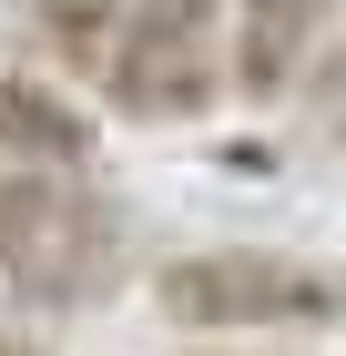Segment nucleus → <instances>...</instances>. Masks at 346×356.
<instances>
[{
    "mask_svg": "<svg viewBox=\"0 0 346 356\" xmlns=\"http://www.w3.org/2000/svg\"><path fill=\"white\" fill-rule=\"evenodd\" d=\"M92 82L123 122H204L224 102V41H214V21L133 0V21H123V41H112V61Z\"/></svg>",
    "mask_w": 346,
    "mask_h": 356,
    "instance_id": "obj_3",
    "label": "nucleus"
},
{
    "mask_svg": "<svg viewBox=\"0 0 346 356\" xmlns=\"http://www.w3.org/2000/svg\"><path fill=\"white\" fill-rule=\"evenodd\" d=\"M194 356H244V346H194Z\"/></svg>",
    "mask_w": 346,
    "mask_h": 356,
    "instance_id": "obj_8",
    "label": "nucleus"
},
{
    "mask_svg": "<svg viewBox=\"0 0 346 356\" xmlns=\"http://www.w3.org/2000/svg\"><path fill=\"white\" fill-rule=\"evenodd\" d=\"M0 356H52V346H31V336H0Z\"/></svg>",
    "mask_w": 346,
    "mask_h": 356,
    "instance_id": "obj_7",
    "label": "nucleus"
},
{
    "mask_svg": "<svg viewBox=\"0 0 346 356\" xmlns=\"http://www.w3.org/2000/svg\"><path fill=\"white\" fill-rule=\"evenodd\" d=\"M133 265V224L92 163H0V285L21 305H102Z\"/></svg>",
    "mask_w": 346,
    "mask_h": 356,
    "instance_id": "obj_1",
    "label": "nucleus"
},
{
    "mask_svg": "<svg viewBox=\"0 0 346 356\" xmlns=\"http://www.w3.org/2000/svg\"><path fill=\"white\" fill-rule=\"evenodd\" d=\"M153 305L184 336H326L346 326V265L285 245H194L153 265Z\"/></svg>",
    "mask_w": 346,
    "mask_h": 356,
    "instance_id": "obj_2",
    "label": "nucleus"
},
{
    "mask_svg": "<svg viewBox=\"0 0 346 356\" xmlns=\"http://www.w3.org/2000/svg\"><path fill=\"white\" fill-rule=\"evenodd\" d=\"M0 163H92V122L61 92L0 72Z\"/></svg>",
    "mask_w": 346,
    "mask_h": 356,
    "instance_id": "obj_5",
    "label": "nucleus"
},
{
    "mask_svg": "<svg viewBox=\"0 0 346 356\" xmlns=\"http://www.w3.org/2000/svg\"><path fill=\"white\" fill-rule=\"evenodd\" d=\"M336 41V0H235L224 10V92L255 112L295 102Z\"/></svg>",
    "mask_w": 346,
    "mask_h": 356,
    "instance_id": "obj_4",
    "label": "nucleus"
},
{
    "mask_svg": "<svg viewBox=\"0 0 346 356\" xmlns=\"http://www.w3.org/2000/svg\"><path fill=\"white\" fill-rule=\"evenodd\" d=\"M153 10H184V21H224L235 0H153Z\"/></svg>",
    "mask_w": 346,
    "mask_h": 356,
    "instance_id": "obj_6",
    "label": "nucleus"
}]
</instances>
